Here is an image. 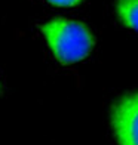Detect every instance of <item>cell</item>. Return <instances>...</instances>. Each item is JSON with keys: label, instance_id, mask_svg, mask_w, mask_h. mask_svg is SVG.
Masks as SVG:
<instances>
[{"label": "cell", "instance_id": "6da1fadb", "mask_svg": "<svg viewBox=\"0 0 138 145\" xmlns=\"http://www.w3.org/2000/svg\"><path fill=\"white\" fill-rule=\"evenodd\" d=\"M40 31L52 55L64 65L88 58L95 44L94 34L85 24L68 18H54L42 24Z\"/></svg>", "mask_w": 138, "mask_h": 145}, {"label": "cell", "instance_id": "7a4b0ae2", "mask_svg": "<svg viewBox=\"0 0 138 145\" xmlns=\"http://www.w3.org/2000/svg\"><path fill=\"white\" fill-rule=\"evenodd\" d=\"M117 145H138V92L119 98L110 111Z\"/></svg>", "mask_w": 138, "mask_h": 145}, {"label": "cell", "instance_id": "3957f363", "mask_svg": "<svg viewBox=\"0 0 138 145\" xmlns=\"http://www.w3.org/2000/svg\"><path fill=\"white\" fill-rule=\"evenodd\" d=\"M114 8L125 27L138 33V0H116Z\"/></svg>", "mask_w": 138, "mask_h": 145}, {"label": "cell", "instance_id": "277c9868", "mask_svg": "<svg viewBox=\"0 0 138 145\" xmlns=\"http://www.w3.org/2000/svg\"><path fill=\"white\" fill-rule=\"evenodd\" d=\"M46 2L58 8H74L82 3V0H46Z\"/></svg>", "mask_w": 138, "mask_h": 145}, {"label": "cell", "instance_id": "5b68a950", "mask_svg": "<svg viewBox=\"0 0 138 145\" xmlns=\"http://www.w3.org/2000/svg\"><path fill=\"white\" fill-rule=\"evenodd\" d=\"M0 93H2V83H0Z\"/></svg>", "mask_w": 138, "mask_h": 145}]
</instances>
